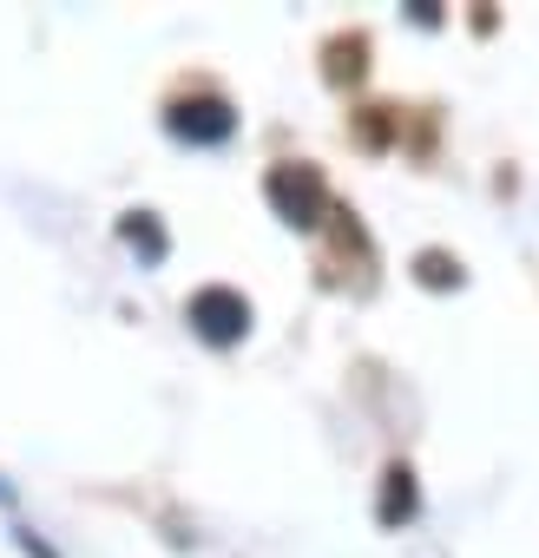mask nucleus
Listing matches in <instances>:
<instances>
[{
	"label": "nucleus",
	"instance_id": "423d86ee",
	"mask_svg": "<svg viewBox=\"0 0 539 558\" xmlns=\"http://www.w3.org/2000/svg\"><path fill=\"white\" fill-rule=\"evenodd\" d=\"M330 53H336V66H330L336 80H362V53H369V40H362V34H356V40H336Z\"/></svg>",
	"mask_w": 539,
	"mask_h": 558
},
{
	"label": "nucleus",
	"instance_id": "20e7f679",
	"mask_svg": "<svg viewBox=\"0 0 539 558\" xmlns=\"http://www.w3.org/2000/svg\"><path fill=\"white\" fill-rule=\"evenodd\" d=\"M382 480H388V486H382V525H402V519H415V473L395 460Z\"/></svg>",
	"mask_w": 539,
	"mask_h": 558
},
{
	"label": "nucleus",
	"instance_id": "39448f33",
	"mask_svg": "<svg viewBox=\"0 0 539 558\" xmlns=\"http://www.w3.org/2000/svg\"><path fill=\"white\" fill-rule=\"evenodd\" d=\"M415 276H421L428 290H454V283H460V263H454L447 250H421V256H415Z\"/></svg>",
	"mask_w": 539,
	"mask_h": 558
},
{
	"label": "nucleus",
	"instance_id": "f257e3e1",
	"mask_svg": "<svg viewBox=\"0 0 539 558\" xmlns=\"http://www.w3.org/2000/svg\"><path fill=\"white\" fill-rule=\"evenodd\" d=\"M263 197H270V210H277L290 230H316L330 217V184H323L316 165H277L263 178Z\"/></svg>",
	"mask_w": 539,
	"mask_h": 558
},
{
	"label": "nucleus",
	"instance_id": "7ed1b4c3",
	"mask_svg": "<svg viewBox=\"0 0 539 558\" xmlns=\"http://www.w3.org/2000/svg\"><path fill=\"white\" fill-rule=\"evenodd\" d=\"M165 125H171V138H184V145H224V138L237 132V112H230V99H217V93H191V99H171Z\"/></svg>",
	"mask_w": 539,
	"mask_h": 558
},
{
	"label": "nucleus",
	"instance_id": "f03ea898",
	"mask_svg": "<svg viewBox=\"0 0 539 558\" xmlns=\"http://www.w3.org/2000/svg\"><path fill=\"white\" fill-rule=\"evenodd\" d=\"M184 316H191V329H197L211 349H230V342L250 336V296H237V290H224V283L197 290V296L184 303Z\"/></svg>",
	"mask_w": 539,
	"mask_h": 558
},
{
	"label": "nucleus",
	"instance_id": "0eeeda50",
	"mask_svg": "<svg viewBox=\"0 0 539 558\" xmlns=\"http://www.w3.org/2000/svg\"><path fill=\"white\" fill-rule=\"evenodd\" d=\"M125 243H145V256H165V236H158L152 210H132V217H125Z\"/></svg>",
	"mask_w": 539,
	"mask_h": 558
}]
</instances>
